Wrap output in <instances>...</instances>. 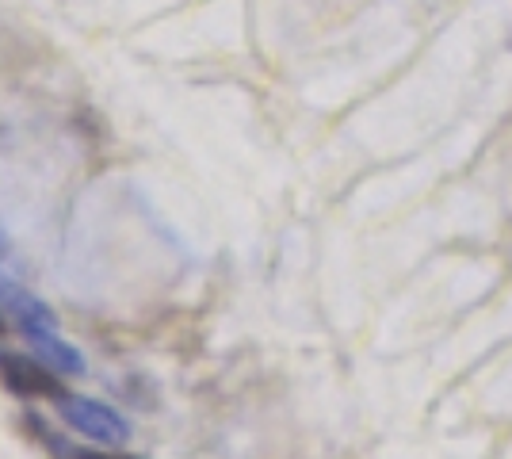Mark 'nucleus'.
<instances>
[{
    "label": "nucleus",
    "mask_w": 512,
    "mask_h": 459,
    "mask_svg": "<svg viewBox=\"0 0 512 459\" xmlns=\"http://www.w3.org/2000/svg\"><path fill=\"white\" fill-rule=\"evenodd\" d=\"M54 406H58V417H62L69 429H77L81 437L96 440L104 448H123L130 440L127 417L119 414V410H111V406H104V402H96V398L65 391Z\"/></svg>",
    "instance_id": "f257e3e1"
},
{
    "label": "nucleus",
    "mask_w": 512,
    "mask_h": 459,
    "mask_svg": "<svg viewBox=\"0 0 512 459\" xmlns=\"http://www.w3.org/2000/svg\"><path fill=\"white\" fill-rule=\"evenodd\" d=\"M0 387L16 398H50V402H58L65 394L58 375L50 372L35 352L23 356V352L8 349H0Z\"/></svg>",
    "instance_id": "f03ea898"
},
{
    "label": "nucleus",
    "mask_w": 512,
    "mask_h": 459,
    "mask_svg": "<svg viewBox=\"0 0 512 459\" xmlns=\"http://www.w3.org/2000/svg\"><path fill=\"white\" fill-rule=\"evenodd\" d=\"M0 310L16 322L20 333H27V329H58L54 306L43 303V295L27 291V287H23L20 280H12V276H0Z\"/></svg>",
    "instance_id": "7ed1b4c3"
},
{
    "label": "nucleus",
    "mask_w": 512,
    "mask_h": 459,
    "mask_svg": "<svg viewBox=\"0 0 512 459\" xmlns=\"http://www.w3.org/2000/svg\"><path fill=\"white\" fill-rule=\"evenodd\" d=\"M23 341H27V349L35 352V356L43 360L50 372L77 375V379L88 372V364H85V356H81V349L65 345L62 337H58V329H27V333H23Z\"/></svg>",
    "instance_id": "20e7f679"
},
{
    "label": "nucleus",
    "mask_w": 512,
    "mask_h": 459,
    "mask_svg": "<svg viewBox=\"0 0 512 459\" xmlns=\"http://www.w3.org/2000/svg\"><path fill=\"white\" fill-rule=\"evenodd\" d=\"M23 425H27V433H35V437L43 440L46 452H50V459H134V456H127V452H100V448H81V444H69V440H62L54 429H46L35 414H23Z\"/></svg>",
    "instance_id": "39448f33"
},
{
    "label": "nucleus",
    "mask_w": 512,
    "mask_h": 459,
    "mask_svg": "<svg viewBox=\"0 0 512 459\" xmlns=\"http://www.w3.org/2000/svg\"><path fill=\"white\" fill-rule=\"evenodd\" d=\"M8 253V238H4V226H0V257Z\"/></svg>",
    "instance_id": "423d86ee"
},
{
    "label": "nucleus",
    "mask_w": 512,
    "mask_h": 459,
    "mask_svg": "<svg viewBox=\"0 0 512 459\" xmlns=\"http://www.w3.org/2000/svg\"><path fill=\"white\" fill-rule=\"evenodd\" d=\"M4 333H8V322H4V314H0V337H4Z\"/></svg>",
    "instance_id": "0eeeda50"
}]
</instances>
